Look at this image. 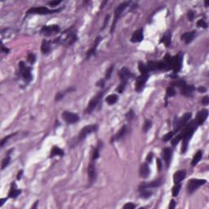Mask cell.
Returning a JSON list of instances; mask_svg holds the SVG:
<instances>
[{
  "label": "cell",
  "mask_w": 209,
  "mask_h": 209,
  "mask_svg": "<svg viewBox=\"0 0 209 209\" xmlns=\"http://www.w3.org/2000/svg\"><path fill=\"white\" fill-rule=\"evenodd\" d=\"M77 38V34H76L75 29L74 27H70L63 33H61L60 36L56 38L55 42L62 45L70 46L76 42Z\"/></svg>",
  "instance_id": "cell-1"
},
{
  "label": "cell",
  "mask_w": 209,
  "mask_h": 209,
  "mask_svg": "<svg viewBox=\"0 0 209 209\" xmlns=\"http://www.w3.org/2000/svg\"><path fill=\"white\" fill-rule=\"evenodd\" d=\"M118 77H119L120 80H121V82H120L119 86L117 87V91L119 93H122L124 91L125 87H126L128 79L131 77H133V74L130 72V70L126 68V67H123V68H122L119 70Z\"/></svg>",
  "instance_id": "cell-2"
},
{
  "label": "cell",
  "mask_w": 209,
  "mask_h": 209,
  "mask_svg": "<svg viewBox=\"0 0 209 209\" xmlns=\"http://www.w3.org/2000/svg\"><path fill=\"white\" fill-rule=\"evenodd\" d=\"M19 73H20L21 77L22 78L23 80L26 82V83H29V82H31V68L26 66L24 61H21V62L19 63Z\"/></svg>",
  "instance_id": "cell-3"
},
{
  "label": "cell",
  "mask_w": 209,
  "mask_h": 209,
  "mask_svg": "<svg viewBox=\"0 0 209 209\" xmlns=\"http://www.w3.org/2000/svg\"><path fill=\"white\" fill-rule=\"evenodd\" d=\"M192 114L191 113H186L182 116L181 118H175L174 119V123H173V126H174V131L176 132H177L179 130H181L182 127H184L186 126L189 120L190 119Z\"/></svg>",
  "instance_id": "cell-4"
},
{
  "label": "cell",
  "mask_w": 209,
  "mask_h": 209,
  "mask_svg": "<svg viewBox=\"0 0 209 209\" xmlns=\"http://www.w3.org/2000/svg\"><path fill=\"white\" fill-rule=\"evenodd\" d=\"M62 9V8H61ZM61 9L50 10L46 7H35L31 8L26 12V15H31V14H38V15H47V14H52L56 12H59Z\"/></svg>",
  "instance_id": "cell-5"
},
{
  "label": "cell",
  "mask_w": 209,
  "mask_h": 209,
  "mask_svg": "<svg viewBox=\"0 0 209 209\" xmlns=\"http://www.w3.org/2000/svg\"><path fill=\"white\" fill-rule=\"evenodd\" d=\"M97 129H98V126L96 124H91V125H87L86 127H84L79 132L77 137V141L80 142V141H83L89 134L96 132Z\"/></svg>",
  "instance_id": "cell-6"
},
{
  "label": "cell",
  "mask_w": 209,
  "mask_h": 209,
  "mask_svg": "<svg viewBox=\"0 0 209 209\" xmlns=\"http://www.w3.org/2000/svg\"><path fill=\"white\" fill-rule=\"evenodd\" d=\"M104 92H105L104 91H101L100 92H99L98 94H96V95L89 101L88 105H87V109H85V111H84L86 114H91V113H92V111L96 109V107L97 106V104L100 102V100L102 99Z\"/></svg>",
  "instance_id": "cell-7"
},
{
  "label": "cell",
  "mask_w": 209,
  "mask_h": 209,
  "mask_svg": "<svg viewBox=\"0 0 209 209\" xmlns=\"http://www.w3.org/2000/svg\"><path fill=\"white\" fill-rule=\"evenodd\" d=\"M130 4V2L127 1V2H123L122 3L118 5L117 7V8L115 9V12H114V21H113V24H112V27L110 29V33L114 30V28H115V25L116 23L118 21V20L119 19V17L121 16V15L123 13V12L124 10L127 8L128 7V5Z\"/></svg>",
  "instance_id": "cell-8"
},
{
  "label": "cell",
  "mask_w": 209,
  "mask_h": 209,
  "mask_svg": "<svg viewBox=\"0 0 209 209\" xmlns=\"http://www.w3.org/2000/svg\"><path fill=\"white\" fill-rule=\"evenodd\" d=\"M206 182L207 181L204 179H190L187 184V190L190 194H193L197 189L204 185Z\"/></svg>",
  "instance_id": "cell-9"
},
{
  "label": "cell",
  "mask_w": 209,
  "mask_h": 209,
  "mask_svg": "<svg viewBox=\"0 0 209 209\" xmlns=\"http://www.w3.org/2000/svg\"><path fill=\"white\" fill-rule=\"evenodd\" d=\"M60 30V28L57 25H46L41 29V33L45 36H51L52 34H58Z\"/></svg>",
  "instance_id": "cell-10"
},
{
  "label": "cell",
  "mask_w": 209,
  "mask_h": 209,
  "mask_svg": "<svg viewBox=\"0 0 209 209\" xmlns=\"http://www.w3.org/2000/svg\"><path fill=\"white\" fill-rule=\"evenodd\" d=\"M61 117L63 118L64 121L69 124L76 123L79 121V116L78 114L72 113V112H69V111H64L61 114Z\"/></svg>",
  "instance_id": "cell-11"
},
{
  "label": "cell",
  "mask_w": 209,
  "mask_h": 209,
  "mask_svg": "<svg viewBox=\"0 0 209 209\" xmlns=\"http://www.w3.org/2000/svg\"><path fill=\"white\" fill-rule=\"evenodd\" d=\"M182 61H183V53L182 52H180L176 56L173 57V66H172V69H173V72L175 74L179 72L180 69H182Z\"/></svg>",
  "instance_id": "cell-12"
},
{
  "label": "cell",
  "mask_w": 209,
  "mask_h": 209,
  "mask_svg": "<svg viewBox=\"0 0 209 209\" xmlns=\"http://www.w3.org/2000/svg\"><path fill=\"white\" fill-rule=\"evenodd\" d=\"M148 78H149V74H141L139 77H137L136 80V87H135V89H136V91L140 92L141 91H142V89L144 88V87L146 85Z\"/></svg>",
  "instance_id": "cell-13"
},
{
  "label": "cell",
  "mask_w": 209,
  "mask_h": 209,
  "mask_svg": "<svg viewBox=\"0 0 209 209\" xmlns=\"http://www.w3.org/2000/svg\"><path fill=\"white\" fill-rule=\"evenodd\" d=\"M163 185V180L161 178L157 179L154 182H144L139 186V190L142 189H150V188H158Z\"/></svg>",
  "instance_id": "cell-14"
},
{
  "label": "cell",
  "mask_w": 209,
  "mask_h": 209,
  "mask_svg": "<svg viewBox=\"0 0 209 209\" xmlns=\"http://www.w3.org/2000/svg\"><path fill=\"white\" fill-rule=\"evenodd\" d=\"M87 173H88V181H89V183L91 185V184L94 183L96 179V172L95 164H94L93 160H91V162L88 165Z\"/></svg>",
  "instance_id": "cell-15"
},
{
  "label": "cell",
  "mask_w": 209,
  "mask_h": 209,
  "mask_svg": "<svg viewBox=\"0 0 209 209\" xmlns=\"http://www.w3.org/2000/svg\"><path fill=\"white\" fill-rule=\"evenodd\" d=\"M186 175V172L185 169L176 172V173H174V175H173V182H174V183L175 184L181 183L185 179Z\"/></svg>",
  "instance_id": "cell-16"
},
{
  "label": "cell",
  "mask_w": 209,
  "mask_h": 209,
  "mask_svg": "<svg viewBox=\"0 0 209 209\" xmlns=\"http://www.w3.org/2000/svg\"><path fill=\"white\" fill-rule=\"evenodd\" d=\"M172 156H173V150L170 148H164L163 150V157H164V161L166 163L167 167H169V164L171 163V160H172Z\"/></svg>",
  "instance_id": "cell-17"
},
{
  "label": "cell",
  "mask_w": 209,
  "mask_h": 209,
  "mask_svg": "<svg viewBox=\"0 0 209 209\" xmlns=\"http://www.w3.org/2000/svg\"><path fill=\"white\" fill-rule=\"evenodd\" d=\"M208 109H202L200 110L199 112L198 113V115H197V122L199 123V125H203L204 123L206 121V119L208 118Z\"/></svg>",
  "instance_id": "cell-18"
},
{
  "label": "cell",
  "mask_w": 209,
  "mask_h": 209,
  "mask_svg": "<svg viewBox=\"0 0 209 209\" xmlns=\"http://www.w3.org/2000/svg\"><path fill=\"white\" fill-rule=\"evenodd\" d=\"M143 29H139L133 33L132 38H131V41L132 43H140L143 40Z\"/></svg>",
  "instance_id": "cell-19"
},
{
  "label": "cell",
  "mask_w": 209,
  "mask_h": 209,
  "mask_svg": "<svg viewBox=\"0 0 209 209\" xmlns=\"http://www.w3.org/2000/svg\"><path fill=\"white\" fill-rule=\"evenodd\" d=\"M195 87L193 85H187L186 83L181 87V91H182V95L186 96H191L193 92L195 91Z\"/></svg>",
  "instance_id": "cell-20"
},
{
  "label": "cell",
  "mask_w": 209,
  "mask_h": 209,
  "mask_svg": "<svg viewBox=\"0 0 209 209\" xmlns=\"http://www.w3.org/2000/svg\"><path fill=\"white\" fill-rule=\"evenodd\" d=\"M196 35V32L195 31H192V32H186L185 34H183L182 35V40L184 41L186 44H189L191 42L193 41V39L195 38V37Z\"/></svg>",
  "instance_id": "cell-21"
},
{
  "label": "cell",
  "mask_w": 209,
  "mask_h": 209,
  "mask_svg": "<svg viewBox=\"0 0 209 209\" xmlns=\"http://www.w3.org/2000/svg\"><path fill=\"white\" fill-rule=\"evenodd\" d=\"M21 190L17 189L16 185L15 184V182H13V183L12 184V186H11V188H10L9 193H8V197L15 199V198H16L19 195H21Z\"/></svg>",
  "instance_id": "cell-22"
},
{
  "label": "cell",
  "mask_w": 209,
  "mask_h": 209,
  "mask_svg": "<svg viewBox=\"0 0 209 209\" xmlns=\"http://www.w3.org/2000/svg\"><path fill=\"white\" fill-rule=\"evenodd\" d=\"M101 41V38L100 36H98L96 38L95 40V43H94V46L91 47L90 50L88 51L87 52V59H89L91 56H92L93 55H95L96 53V47H97V46L98 44L100 43V42Z\"/></svg>",
  "instance_id": "cell-23"
},
{
  "label": "cell",
  "mask_w": 209,
  "mask_h": 209,
  "mask_svg": "<svg viewBox=\"0 0 209 209\" xmlns=\"http://www.w3.org/2000/svg\"><path fill=\"white\" fill-rule=\"evenodd\" d=\"M127 127L126 126H123V127L120 128V130L118 131V132L115 135V136L112 138V142L114 141H119L121 139H123V137L125 136L126 133H127Z\"/></svg>",
  "instance_id": "cell-24"
},
{
  "label": "cell",
  "mask_w": 209,
  "mask_h": 209,
  "mask_svg": "<svg viewBox=\"0 0 209 209\" xmlns=\"http://www.w3.org/2000/svg\"><path fill=\"white\" fill-rule=\"evenodd\" d=\"M150 175V168L148 164L144 163L140 168V176L142 178H147Z\"/></svg>",
  "instance_id": "cell-25"
},
{
  "label": "cell",
  "mask_w": 209,
  "mask_h": 209,
  "mask_svg": "<svg viewBox=\"0 0 209 209\" xmlns=\"http://www.w3.org/2000/svg\"><path fill=\"white\" fill-rule=\"evenodd\" d=\"M74 90V87H69L67 88L66 90H65V91H59V92H57V94L56 95V97H55V100L56 101H59V100H62L64 98V96L66 95L67 93L69 92H71L72 91Z\"/></svg>",
  "instance_id": "cell-26"
},
{
  "label": "cell",
  "mask_w": 209,
  "mask_h": 209,
  "mask_svg": "<svg viewBox=\"0 0 209 209\" xmlns=\"http://www.w3.org/2000/svg\"><path fill=\"white\" fill-rule=\"evenodd\" d=\"M41 51L43 54H48L51 52V44L50 42L44 39L41 45Z\"/></svg>",
  "instance_id": "cell-27"
},
{
  "label": "cell",
  "mask_w": 209,
  "mask_h": 209,
  "mask_svg": "<svg viewBox=\"0 0 209 209\" xmlns=\"http://www.w3.org/2000/svg\"><path fill=\"white\" fill-rule=\"evenodd\" d=\"M64 151L60 148L57 146H53L51 150V157H54V156H63Z\"/></svg>",
  "instance_id": "cell-28"
},
{
  "label": "cell",
  "mask_w": 209,
  "mask_h": 209,
  "mask_svg": "<svg viewBox=\"0 0 209 209\" xmlns=\"http://www.w3.org/2000/svg\"><path fill=\"white\" fill-rule=\"evenodd\" d=\"M202 157H203V152L201 151V150H199L197 153H196L195 156H194V158L192 159V162H191V165L194 167V166H195L196 164H198L199 162L201 159H202Z\"/></svg>",
  "instance_id": "cell-29"
},
{
  "label": "cell",
  "mask_w": 209,
  "mask_h": 209,
  "mask_svg": "<svg viewBox=\"0 0 209 209\" xmlns=\"http://www.w3.org/2000/svg\"><path fill=\"white\" fill-rule=\"evenodd\" d=\"M164 62L165 63V65H166L167 70L172 69V66H173V57H172L170 55L167 54L164 56Z\"/></svg>",
  "instance_id": "cell-30"
},
{
  "label": "cell",
  "mask_w": 209,
  "mask_h": 209,
  "mask_svg": "<svg viewBox=\"0 0 209 209\" xmlns=\"http://www.w3.org/2000/svg\"><path fill=\"white\" fill-rule=\"evenodd\" d=\"M161 43H164L165 45L167 47H169V45L171 44V33L170 32H166L164 34V35L161 39Z\"/></svg>",
  "instance_id": "cell-31"
},
{
  "label": "cell",
  "mask_w": 209,
  "mask_h": 209,
  "mask_svg": "<svg viewBox=\"0 0 209 209\" xmlns=\"http://www.w3.org/2000/svg\"><path fill=\"white\" fill-rule=\"evenodd\" d=\"M117 100H118V96L115 95V94L109 95L108 96H106V98H105V101L109 104H115L117 102Z\"/></svg>",
  "instance_id": "cell-32"
},
{
  "label": "cell",
  "mask_w": 209,
  "mask_h": 209,
  "mask_svg": "<svg viewBox=\"0 0 209 209\" xmlns=\"http://www.w3.org/2000/svg\"><path fill=\"white\" fill-rule=\"evenodd\" d=\"M152 195V191L149 190L147 189H142L140 190V196L142 199H149Z\"/></svg>",
  "instance_id": "cell-33"
},
{
  "label": "cell",
  "mask_w": 209,
  "mask_h": 209,
  "mask_svg": "<svg viewBox=\"0 0 209 209\" xmlns=\"http://www.w3.org/2000/svg\"><path fill=\"white\" fill-rule=\"evenodd\" d=\"M139 70L141 73V74H145L149 73V69L147 67L146 64L139 62Z\"/></svg>",
  "instance_id": "cell-34"
},
{
  "label": "cell",
  "mask_w": 209,
  "mask_h": 209,
  "mask_svg": "<svg viewBox=\"0 0 209 209\" xmlns=\"http://www.w3.org/2000/svg\"><path fill=\"white\" fill-rule=\"evenodd\" d=\"M181 188H182V184L181 183H177V184H175V186L173 188V197H177L179 194V192L181 190Z\"/></svg>",
  "instance_id": "cell-35"
},
{
  "label": "cell",
  "mask_w": 209,
  "mask_h": 209,
  "mask_svg": "<svg viewBox=\"0 0 209 209\" xmlns=\"http://www.w3.org/2000/svg\"><path fill=\"white\" fill-rule=\"evenodd\" d=\"M10 160H11V157H10L9 155H8L6 157H5L4 159H3V161H2V166H1V168H2V170H3L5 168H7L10 164Z\"/></svg>",
  "instance_id": "cell-36"
},
{
  "label": "cell",
  "mask_w": 209,
  "mask_h": 209,
  "mask_svg": "<svg viewBox=\"0 0 209 209\" xmlns=\"http://www.w3.org/2000/svg\"><path fill=\"white\" fill-rule=\"evenodd\" d=\"M100 146H97L96 148H95V149L93 150V153H92L91 160L95 161L96 159H97L98 158H99V156H100Z\"/></svg>",
  "instance_id": "cell-37"
},
{
  "label": "cell",
  "mask_w": 209,
  "mask_h": 209,
  "mask_svg": "<svg viewBox=\"0 0 209 209\" xmlns=\"http://www.w3.org/2000/svg\"><path fill=\"white\" fill-rule=\"evenodd\" d=\"M177 132H175V131H173V132H168V133H167L166 135H164V136H163V141H170L171 139H173V136L176 134Z\"/></svg>",
  "instance_id": "cell-38"
},
{
  "label": "cell",
  "mask_w": 209,
  "mask_h": 209,
  "mask_svg": "<svg viewBox=\"0 0 209 209\" xmlns=\"http://www.w3.org/2000/svg\"><path fill=\"white\" fill-rule=\"evenodd\" d=\"M151 126H152V122H151L150 120L146 119V122L144 123V126H143V132H148V130L151 127Z\"/></svg>",
  "instance_id": "cell-39"
},
{
  "label": "cell",
  "mask_w": 209,
  "mask_h": 209,
  "mask_svg": "<svg viewBox=\"0 0 209 209\" xmlns=\"http://www.w3.org/2000/svg\"><path fill=\"white\" fill-rule=\"evenodd\" d=\"M197 25H198V27H202L206 29V28H208V23L206 22L204 20L200 19V20H199L197 21Z\"/></svg>",
  "instance_id": "cell-40"
},
{
  "label": "cell",
  "mask_w": 209,
  "mask_h": 209,
  "mask_svg": "<svg viewBox=\"0 0 209 209\" xmlns=\"http://www.w3.org/2000/svg\"><path fill=\"white\" fill-rule=\"evenodd\" d=\"M176 94V91L173 87H168L167 88V96H173Z\"/></svg>",
  "instance_id": "cell-41"
},
{
  "label": "cell",
  "mask_w": 209,
  "mask_h": 209,
  "mask_svg": "<svg viewBox=\"0 0 209 209\" xmlns=\"http://www.w3.org/2000/svg\"><path fill=\"white\" fill-rule=\"evenodd\" d=\"M126 118H127V120H129V121H131V120H132L133 118H135V113H134V111H133L132 109H130V110L128 111V113L126 114Z\"/></svg>",
  "instance_id": "cell-42"
},
{
  "label": "cell",
  "mask_w": 209,
  "mask_h": 209,
  "mask_svg": "<svg viewBox=\"0 0 209 209\" xmlns=\"http://www.w3.org/2000/svg\"><path fill=\"white\" fill-rule=\"evenodd\" d=\"M36 60V56L33 53H29L28 54V61L30 64H34Z\"/></svg>",
  "instance_id": "cell-43"
},
{
  "label": "cell",
  "mask_w": 209,
  "mask_h": 209,
  "mask_svg": "<svg viewBox=\"0 0 209 209\" xmlns=\"http://www.w3.org/2000/svg\"><path fill=\"white\" fill-rule=\"evenodd\" d=\"M14 135H16V133H14V134H11V135H8V136H5L3 139H2V141H1V143H0V146H1V147H3V146H4L5 144H6V142L8 141L10 138H11V136H14Z\"/></svg>",
  "instance_id": "cell-44"
},
{
  "label": "cell",
  "mask_w": 209,
  "mask_h": 209,
  "mask_svg": "<svg viewBox=\"0 0 209 209\" xmlns=\"http://www.w3.org/2000/svg\"><path fill=\"white\" fill-rule=\"evenodd\" d=\"M113 69H114V65H112L110 67H109L108 69H107V71H106V74H105V79H109V78L111 76V74H112V71H113Z\"/></svg>",
  "instance_id": "cell-45"
},
{
  "label": "cell",
  "mask_w": 209,
  "mask_h": 209,
  "mask_svg": "<svg viewBox=\"0 0 209 209\" xmlns=\"http://www.w3.org/2000/svg\"><path fill=\"white\" fill-rule=\"evenodd\" d=\"M182 140V136L179 134L177 136H176V137H174L173 140V142H172V144H173V146H176L178 144V142Z\"/></svg>",
  "instance_id": "cell-46"
},
{
  "label": "cell",
  "mask_w": 209,
  "mask_h": 209,
  "mask_svg": "<svg viewBox=\"0 0 209 209\" xmlns=\"http://www.w3.org/2000/svg\"><path fill=\"white\" fill-rule=\"evenodd\" d=\"M136 208V204H132V203H127L123 207V208L125 209H133Z\"/></svg>",
  "instance_id": "cell-47"
},
{
  "label": "cell",
  "mask_w": 209,
  "mask_h": 209,
  "mask_svg": "<svg viewBox=\"0 0 209 209\" xmlns=\"http://www.w3.org/2000/svg\"><path fill=\"white\" fill-rule=\"evenodd\" d=\"M61 3V1H51V2H48L47 3L50 5V6H52V7H55V6H56V5H59L60 3Z\"/></svg>",
  "instance_id": "cell-48"
},
{
  "label": "cell",
  "mask_w": 209,
  "mask_h": 209,
  "mask_svg": "<svg viewBox=\"0 0 209 209\" xmlns=\"http://www.w3.org/2000/svg\"><path fill=\"white\" fill-rule=\"evenodd\" d=\"M202 103L203 104H204V105H207V104H208L209 103V97L208 96H204V98H203V100H202Z\"/></svg>",
  "instance_id": "cell-49"
},
{
  "label": "cell",
  "mask_w": 209,
  "mask_h": 209,
  "mask_svg": "<svg viewBox=\"0 0 209 209\" xmlns=\"http://www.w3.org/2000/svg\"><path fill=\"white\" fill-rule=\"evenodd\" d=\"M188 17H189V20L192 21L193 20H194V17H195V14L194 12H192V11H190L189 12H188Z\"/></svg>",
  "instance_id": "cell-50"
},
{
  "label": "cell",
  "mask_w": 209,
  "mask_h": 209,
  "mask_svg": "<svg viewBox=\"0 0 209 209\" xmlns=\"http://www.w3.org/2000/svg\"><path fill=\"white\" fill-rule=\"evenodd\" d=\"M176 204H177V203L175 202V200L172 199V200H171V202H170V204H169V208H170V209L175 208V207H176Z\"/></svg>",
  "instance_id": "cell-51"
},
{
  "label": "cell",
  "mask_w": 209,
  "mask_h": 209,
  "mask_svg": "<svg viewBox=\"0 0 209 209\" xmlns=\"http://www.w3.org/2000/svg\"><path fill=\"white\" fill-rule=\"evenodd\" d=\"M152 159H153V153L150 152V153H149V155L147 156V158H146V161H147L148 163H151Z\"/></svg>",
  "instance_id": "cell-52"
},
{
  "label": "cell",
  "mask_w": 209,
  "mask_h": 209,
  "mask_svg": "<svg viewBox=\"0 0 209 209\" xmlns=\"http://www.w3.org/2000/svg\"><path fill=\"white\" fill-rule=\"evenodd\" d=\"M109 16L108 15L106 17H105V21H104V25H103V27L101 28V30H104V28L106 27V25H107V24H108V22H109Z\"/></svg>",
  "instance_id": "cell-53"
},
{
  "label": "cell",
  "mask_w": 209,
  "mask_h": 209,
  "mask_svg": "<svg viewBox=\"0 0 209 209\" xmlns=\"http://www.w3.org/2000/svg\"><path fill=\"white\" fill-rule=\"evenodd\" d=\"M104 83H105V81H104V79H101L100 80L99 82L96 83V86H99V87H104Z\"/></svg>",
  "instance_id": "cell-54"
},
{
  "label": "cell",
  "mask_w": 209,
  "mask_h": 209,
  "mask_svg": "<svg viewBox=\"0 0 209 209\" xmlns=\"http://www.w3.org/2000/svg\"><path fill=\"white\" fill-rule=\"evenodd\" d=\"M157 165H158V169L159 171H161V168H162V162L159 159H157Z\"/></svg>",
  "instance_id": "cell-55"
},
{
  "label": "cell",
  "mask_w": 209,
  "mask_h": 209,
  "mask_svg": "<svg viewBox=\"0 0 209 209\" xmlns=\"http://www.w3.org/2000/svg\"><path fill=\"white\" fill-rule=\"evenodd\" d=\"M198 91L201 92V93H203V92H205V91H207V88L205 87H199V88H198Z\"/></svg>",
  "instance_id": "cell-56"
},
{
  "label": "cell",
  "mask_w": 209,
  "mask_h": 209,
  "mask_svg": "<svg viewBox=\"0 0 209 209\" xmlns=\"http://www.w3.org/2000/svg\"><path fill=\"white\" fill-rule=\"evenodd\" d=\"M22 174H23V171L22 170H21V171L18 173V174H17V177H16V179H17V180H21V177H22Z\"/></svg>",
  "instance_id": "cell-57"
},
{
  "label": "cell",
  "mask_w": 209,
  "mask_h": 209,
  "mask_svg": "<svg viewBox=\"0 0 209 209\" xmlns=\"http://www.w3.org/2000/svg\"><path fill=\"white\" fill-rule=\"evenodd\" d=\"M7 198H4V199H1V200H0V207H2L3 205L4 204V202L5 201H7Z\"/></svg>",
  "instance_id": "cell-58"
},
{
  "label": "cell",
  "mask_w": 209,
  "mask_h": 209,
  "mask_svg": "<svg viewBox=\"0 0 209 209\" xmlns=\"http://www.w3.org/2000/svg\"><path fill=\"white\" fill-rule=\"evenodd\" d=\"M2 51H3V52H4L5 53H8V52H9V49H8V48H6L3 45V46H2Z\"/></svg>",
  "instance_id": "cell-59"
},
{
  "label": "cell",
  "mask_w": 209,
  "mask_h": 209,
  "mask_svg": "<svg viewBox=\"0 0 209 209\" xmlns=\"http://www.w3.org/2000/svg\"><path fill=\"white\" fill-rule=\"evenodd\" d=\"M38 201H36V202L34 203V205H33V206H32V208H37V205H38Z\"/></svg>",
  "instance_id": "cell-60"
},
{
  "label": "cell",
  "mask_w": 209,
  "mask_h": 209,
  "mask_svg": "<svg viewBox=\"0 0 209 209\" xmlns=\"http://www.w3.org/2000/svg\"><path fill=\"white\" fill-rule=\"evenodd\" d=\"M208 3L206 2V3H205V6H206V7H208Z\"/></svg>",
  "instance_id": "cell-61"
}]
</instances>
